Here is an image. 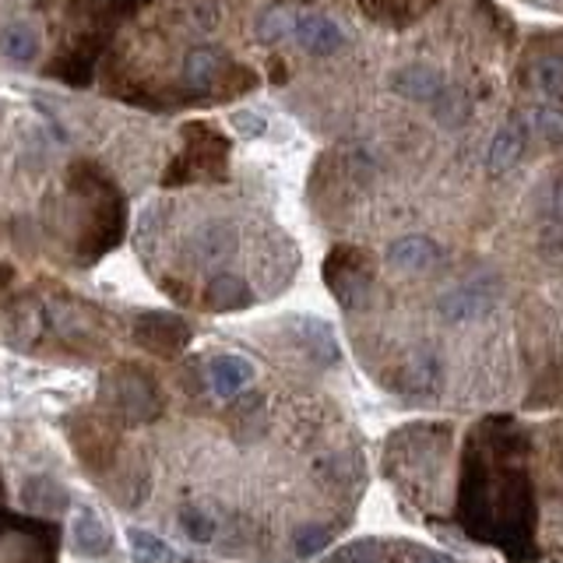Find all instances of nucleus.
<instances>
[{
    "label": "nucleus",
    "instance_id": "obj_6",
    "mask_svg": "<svg viewBox=\"0 0 563 563\" xmlns=\"http://www.w3.org/2000/svg\"><path fill=\"white\" fill-rule=\"evenodd\" d=\"M205 377L219 399H237V394H243L246 384L254 380V363L237 353H222V356L208 359Z\"/></svg>",
    "mask_w": 563,
    "mask_h": 563
},
{
    "label": "nucleus",
    "instance_id": "obj_7",
    "mask_svg": "<svg viewBox=\"0 0 563 563\" xmlns=\"http://www.w3.org/2000/svg\"><path fill=\"white\" fill-rule=\"evenodd\" d=\"M254 303V289L251 282L233 275V272H219L208 278V286L202 292V307L215 313H229V310H243Z\"/></svg>",
    "mask_w": 563,
    "mask_h": 563
},
{
    "label": "nucleus",
    "instance_id": "obj_17",
    "mask_svg": "<svg viewBox=\"0 0 563 563\" xmlns=\"http://www.w3.org/2000/svg\"><path fill=\"white\" fill-rule=\"evenodd\" d=\"M25 507L32 510H43V515H60L64 507H68V493H64V486H57L54 479H28L25 490Z\"/></svg>",
    "mask_w": 563,
    "mask_h": 563
},
{
    "label": "nucleus",
    "instance_id": "obj_15",
    "mask_svg": "<svg viewBox=\"0 0 563 563\" xmlns=\"http://www.w3.org/2000/svg\"><path fill=\"white\" fill-rule=\"evenodd\" d=\"M0 54H4L8 60H19V64H28L36 60L39 54V32L19 22V25H8L4 32H0Z\"/></svg>",
    "mask_w": 563,
    "mask_h": 563
},
{
    "label": "nucleus",
    "instance_id": "obj_13",
    "mask_svg": "<svg viewBox=\"0 0 563 563\" xmlns=\"http://www.w3.org/2000/svg\"><path fill=\"white\" fill-rule=\"evenodd\" d=\"M74 545L85 556H106L113 550V536L95 510H78L74 515Z\"/></svg>",
    "mask_w": 563,
    "mask_h": 563
},
{
    "label": "nucleus",
    "instance_id": "obj_19",
    "mask_svg": "<svg viewBox=\"0 0 563 563\" xmlns=\"http://www.w3.org/2000/svg\"><path fill=\"white\" fill-rule=\"evenodd\" d=\"M331 539H335V525H300L292 532V556H300V560H307V556H313V553H324L328 545H331Z\"/></svg>",
    "mask_w": 563,
    "mask_h": 563
},
{
    "label": "nucleus",
    "instance_id": "obj_22",
    "mask_svg": "<svg viewBox=\"0 0 563 563\" xmlns=\"http://www.w3.org/2000/svg\"><path fill=\"white\" fill-rule=\"evenodd\" d=\"M532 81L542 95H553L560 99L563 95V60L556 57H542L536 68H532Z\"/></svg>",
    "mask_w": 563,
    "mask_h": 563
},
{
    "label": "nucleus",
    "instance_id": "obj_14",
    "mask_svg": "<svg viewBox=\"0 0 563 563\" xmlns=\"http://www.w3.org/2000/svg\"><path fill=\"white\" fill-rule=\"evenodd\" d=\"M490 310V292L483 289V286H461V289H455L451 296H447V300L440 303V313L447 321H475V318H483V313Z\"/></svg>",
    "mask_w": 563,
    "mask_h": 563
},
{
    "label": "nucleus",
    "instance_id": "obj_20",
    "mask_svg": "<svg viewBox=\"0 0 563 563\" xmlns=\"http://www.w3.org/2000/svg\"><path fill=\"white\" fill-rule=\"evenodd\" d=\"M74 447H78V455L85 458L89 466H95V469H103L106 461H110V455H113V440L103 434V429H95L92 423L85 426V434L74 437Z\"/></svg>",
    "mask_w": 563,
    "mask_h": 563
},
{
    "label": "nucleus",
    "instance_id": "obj_18",
    "mask_svg": "<svg viewBox=\"0 0 563 563\" xmlns=\"http://www.w3.org/2000/svg\"><path fill=\"white\" fill-rule=\"evenodd\" d=\"M127 542H130V553H135L138 563H176L173 545L162 542L152 532H145V528H127Z\"/></svg>",
    "mask_w": 563,
    "mask_h": 563
},
{
    "label": "nucleus",
    "instance_id": "obj_8",
    "mask_svg": "<svg viewBox=\"0 0 563 563\" xmlns=\"http://www.w3.org/2000/svg\"><path fill=\"white\" fill-rule=\"evenodd\" d=\"M296 39L313 57H328L342 46V28L328 19V14H307L296 22Z\"/></svg>",
    "mask_w": 563,
    "mask_h": 563
},
{
    "label": "nucleus",
    "instance_id": "obj_12",
    "mask_svg": "<svg viewBox=\"0 0 563 563\" xmlns=\"http://www.w3.org/2000/svg\"><path fill=\"white\" fill-rule=\"evenodd\" d=\"M440 359L434 353H420V356H409L402 367H399V388L402 391H412V394H420V391H429V388H437L440 384Z\"/></svg>",
    "mask_w": 563,
    "mask_h": 563
},
{
    "label": "nucleus",
    "instance_id": "obj_2",
    "mask_svg": "<svg viewBox=\"0 0 563 563\" xmlns=\"http://www.w3.org/2000/svg\"><path fill=\"white\" fill-rule=\"evenodd\" d=\"M226 156L229 145L219 130L205 124H187L184 127V148L165 170V187L194 184V180H222L226 176Z\"/></svg>",
    "mask_w": 563,
    "mask_h": 563
},
{
    "label": "nucleus",
    "instance_id": "obj_21",
    "mask_svg": "<svg viewBox=\"0 0 563 563\" xmlns=\"http://www.w3.org/2000/svg\"><path fill=\"white\" fill-rule=\"evenodd\" d=\"M180 528H184V536L197 545H208L215 539V532H219V525H215V518L208 515L205 507H184L180 510Z\"/></svg>",
    "mask_w": 563,
    "mask_h": 563
},
{
    "label": "nucleus",
    "instance_id": "obj_1",
    "mask_svg": "<svg viewBox=\"0 0 563 563\" xmlns=\"http://www.w3.org/2000/svg\"><path fill=\"white\" fill-rule=\"evenodd\" d=\"M39 4L49 14V25L64 28V46L54 57L49 74H57L74 89H85L95 60L103 57L117 25L148 0H39Z\"/></svg>",
    "mask_w": 563,
    "mask_h": 563
},
{
    "label": "nucleus",
    "instance_id": "obj_3",
    "mask_svg": "<svg viewBox=\"0 0 563 563\" xmlns=\"http://www.w3.org/2000/svg\"><path fill=\"white\" fill-rule=\"evenodd\" d=\"M103 405L124 423H148L162 412V394L138 367H120L103 380Z\"/></svg>",
    "mask_w": 563,
    "mask_h": 563
},
{
    "label": "nucleus",
    "instance_id": "obj_9",
    "mask_svg": "<svg viewBox=\"0 0 563 563\" xmlns=\"http://www.w3.org/2000/svg\"><path fill=\"white\" fill-rule=\"evenodd\" d=\"M388 261L399 272H426L440 261V246L429 237H402L399 243H391Z\"/></svg>",
    "mask_w": 563,
    "mask_h": 563
},
{
    "label": "nucleus",
    "instance_id": "obj_10",
    "mask_svg": "<svg viewBox=\"0 0 563 563\" xmlns=\"http://www.w3.org/2000/svg\"><path fill=\"white\" fill-rule=\"evenodd\" d=\"M237 251V233L226 222H205L194 237V257L197 264H222Z\"/></svg>",
    "mask_w": 563,
    "mask_h": 563
},
{
    "label": "nucleus",
    "instance_id": "obj_23",
    "mask_svg": "<svg viewBox=\"0 0 563 563\" xmlns=\"http://www.w3.org/2000/svg\"><path fill=\"white\" fill-rule=\"evenodd\" d=\"M416 563H455L451 556H444V553H420Z\"/></svg>",
    "mask_w": 563,
    "mask_h": 563
},
{
    "label": "nucleus",
    "instance_id": "obj_4",
    "mask_svg": "<svg viewBox=\"0 0 563 563\" xmlns=\"http://www.w3.org/2000/svg\"><path fill=\"white\" fill-rule=\"evenodd\" d=\"M324 278H328L331 292L338 296V303L353 310L367 300V292H370V282H374L370 257L363 251H353V246H338L324 264Z\"/></svg>",
    "mask_w": 563,
    "mask_h": 563
},
{
    "label": "nucleus",
    "instance_id": "obj_11",
    "mask_svg": "<svg viewBox=\"0 0 563 563\" xmlns=\"http://www.w3.org/2000/svg\"><path fill=\"white\" fill-rule=\"evenodd\" d=\"M437 0H363V11L370 14L374 22L380 25H412L420 19V14H426L429 8H434Z\"/></svg>",
    "mask_w": 563,
    "mask_h": 563
},
{
    "label": "nucleus",
    "instance_id": "obj_16",
    "mask_svg": "<svg viewBox=\"0 0 563 563\" xmlns=\"http://www.w3.org/2000/svg\"><path fill=\"white\" fill-rule=\"evenodd\" d=\"M521 148H525V135H521V127H507V130H501V135H496V141L490 145V152H486V170H490L493 176L507 173L510 165L518 162Z\"/></svg>",
    "mask_w": 563,
    "mask_h": 563
},
{
    "label": "nucleus",
    "instance_id": "obj_5",
    "mask_svg": "<svg viewBox=\"0 0 563 563\" xmlns=\"http://www.w3.org/2000/svg\"><path fill=\"white\" fill-rule=\"evenodd\" d=\"M135 342L156 356H176L191 342V328L173 313H145L135 324Z\"/></svg>",
    "mask_w": 563,
    "mask_h": 563
}]
</instances>
